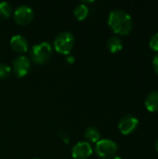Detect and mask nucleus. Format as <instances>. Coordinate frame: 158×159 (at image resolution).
Returning <instances> with one entry per match:
<instances>
[{
    "mask_svg": "<svg viewBox=\"0 0 158 159\" xmlns=\"http://www.w3.org/2000/svg\"><path fill=\"white\" fill-rule=\"evenodd\" d=\"M108 25L116 34L127 35L133 29V20L127 11L116 8L110 12Z\"/></svg>",
    "mask_w": 158,
    "mask_h": 159,
    "instance_id": "nucleus-1",
    "label": "nucleus"
},
{
    "mask_svg": "<svg viewBox=\"0 0 158 159\" xmlns=\"http://www.w3.org/2000/svg\"><path fill=\"white\" fill-rule=\"evenodd\" d=\"M74 35L71 32L64 31L56 35L53 46L58 53L62 55H69L74 47Z\"/></svg>",
    "mask_w": 158,
    "mask_h": 159,
    "instance_id": "nucleus-2",
    "label": "nucleus"
},
{
    "mask_svg": "<svg viewBox=\"0 0 158 159\" xmlns=\"http://www.w3.org/2000/svg\"><path fill=\"white\" fill-rule=\"evenodd\" d=\"M52 55V46L48 42H41L33 46L31 59L36 64H44L48 61Z\"/></svg>",
    "mask_w": 158,
    "mask_h": 159,
    "instance_id": "nucleus-3",
    "label": "nucleus"
},
{
    "mask_svg": "<svg viewBox=\"0 0 158 159\" xmlns=\"http://www.w3.org/2000/svg\"><path fill=\"white\" fill-rule=\"evenodd\" d=\"M118 151L117 144L110 139H101L96 143L95 153L102 159H110L115 157Z\"/></svg>",
    "mask_w": 158,
    "mask_h": 159,
    "instance_id": "nucleus-4",
    "label": "nucleus"
},
{
    "mask_svg": "<svg viewBox=\"0 0 158 159\" xmlns=\"http://www.w3.org/2000/svg\"><path fill=\"white\" fill-rule=\"evenodd\" d=\"M34 16V12L30 6L20 5L16 7L13 12V17L15 21L20 25H27L29 24Z\"/></svg>",
    "mask_w": 158,
    "mask_h": 159,
    "instance_id": "nucleus-5",
    "label": "nucleus"
},
{
    "mask_svg": "<svg viewBox=\"0 0 158 159\" xmlns=\"http://www.w3.org/2000/svg\"><path fill=\"white\" fill-rule=\"evenodd\" d=\"M31 69V61L28 57L24 55L18 56L12 62L11 70L18 77H23L28 75Z\"/></svg>",
    "mask_w": 158,
    "mask_h": 159,
    "instance_id": "nucleus-6",
    "label": "nucleus"
},
{
    "mask_svg": "<svg viewBox=\"0 0 158 159\" xmlns=\"http://www.w3.org/2000/svg\"><path fill=\"white\" fill-rule=\"evenodd\" d=\"M139 120L137 117L127 115L120 118L118 122V129L123 135H129L132 133L138 127Z\"/></svg>",
    "mask_w": 158,
    "mask_h": 159,
    "instance_id": "nucleus-7",
    "label": "nucleus"
},
{
    "mask_svg": "<svg viewBox=\"0 0 158 159\" xmlns=\"http://www.w3.org/2000/svg\"><path fill=\"white\" fill-rule=\"evenodd\" d=\"M93 154V148L88 142H79L72 149V157L74 159H88Z\"/></svg>",
    "mask_w": 158,
    "mask_h": 159,
    "instance_id": "nucleus-8",
    "label": "nucleus"
},
{
    "mask_svg": "<svg viewBox=\"0 0 158 159\" xmlns=\"http://www.w3.org/2000/svg\"><path fill=\"white\" fill-rule=\"evenodd\" d=\"M11 48L17 53H24L28 50L29 45L27 39L21 34H15L9 41Z\"/></svg>",
    "mask_w": 158,
    "mask_h": 159,
    "instance_id": "nucleus-9",
    "label": "nucleus"
},
{
    "mask_svg": "<svg viewBox=\"0 0 158 159\" xmlns=\"http://www.w3.org/2000/svg\"><path fill=\"white\" fill-rule=\"evenodd\" d=\"M144 104L149 112H158V90H153L147 95Z\"/></svg>",
    "mask_w": 158,
    "mask_h": 159,
    "instance_id": "nucleus-10",
    "label": "nucleus"
},
{
    "mask_svg": "<svg viewBox=\"0 0 158 159\" xmlns=\"http://www.w3.org/2000/svg\"><path fill=\"white\" fill-rule=\"evenodd\" d=\"M107 48L111 53H117L123 48V42L117 35H113L107 40Z\"/></svg>",
    "mask_w": 158,
    "mask_h": 159,
    "instance_id": "nucleus-11",
    "label": "nucleus"
},
{
    "mask_svg": "<svg viewBox=\"0 0 158 159\" xmlns=\"http://www.w3.org/2000/svg\"><path fill=\"white\" fill-rule=\"evenodd\" d=\"M84 136L85 139L87 140L88 143H96L97 142H99L101 140V133L100 130L95 128V127H88L85 129L84 132Z\"/></svg>",
    "mask_w": 158,
    "mask_h": 159,
    "instance_id": "nucleus-12",
    "label": "nucleus"
},
{
    "mask_svg": "<svg viewBox=\"0 0 158 159\" xmlns=\"http://www.w3.org/2000/svg\"><path fill=\"white\" fill-rule=\"evenodd\" d=\"M88 13H89V8L84 3H81V4L77 5L75 7V8L74 9V15L75 19L78 20H85L88 17Z\"/></svg>",
    "mask_w": 158,
    "mask_h": 159,
    "instance_id": "nucleus-13",
    "label": "nucleus"
},
{
    "mask_svg": "<svg viewBox=\"0 0 158 159\" xmlns=\"http://www.w3.org/2000/svg\"><path fill=\"white\" fill-rule=\"evenodd\" d=\"M12 14V7L8 2H0V20L8 19Z\"/></svg>",
    "mask_w": 158,
    "mask_h": 159,
    "instance_id": "nucleus-14",
    "label": "nucleus"
},
{
    "mask_svg": "<svg viewBox=\"0 0 158 159\" xmlns=\"http://www.w3.org/2000/svg\"><path fill=\"white\" fill-rule=\"evenodd\" d=\"M11 67L4 62H0V79H5L9 76L11 73Z\"/></svg>",
    "mask_w": 158,
    "mask_h": 159,
    "instance_id": "nucleus-15",
    "label": "nucleus"
},
{
    "mask_svg": "<svg viewBox=\"0 0 158 159\" xmlns=\"http://www.w3.org/2000/svg\"><path fill=\"white\" fill-rule=\"evenodd\" d=\"M149 46L150 48L154 50V51H156L158 52V32L154 34L151 38H150V41H149Z\"/></svg>",
    "mask_w": 158,
    "mask_h": 159,
    "instance_id": "nucleus-16",
    "label": "nucleus"
},
{
    "mask_svg": "<svg viewBox=\"0 0 158 159\" xmlns=\"http://www.w3.org/2000/svg\"><path fill=\"white\" fill-rule=\"evenodd\" d=\"M153 66H154V70L156 73V75H158V52H156V54L154 56L153 59Z\"/></svg>",
    "mask_w": 158,
    "mask_h": 159,
    "instance_id": "nucleus-17",
    "label": "nucleus"
},
{
    "mask_svg": "<svg viewBox=\"0 0 158 159\" xmlns=\"http://www.w3.org/2000/svg\"><path fill=\"white\" fill-rule=\"evenodd\" d=\"M66 56H67V57H66L65 60H66V61H67L68 63H73V62L74 61V56H72V55H70V54H69V55H66Z\"/></svg>",
    "mask_w": 158,
    "mask_h": 159,
    "instance_id": "nucleus-18",
    "label": "nucleus"
},
{
    "mask_svg": "<svg viewBox=\"0 0 158 159\" xmlns=\"http://www.w3.org/2000/svg\"><path fill=\"white\" fill-rule=\"evenodd\" d=\"M155 148H156V152H157V153H158V139H157V140H156V143H155Z\"/></svg>",
    "mask_w": 158,
    "mask_h": 159,
    "instance_id": "nucleus-19",
    "label": "nucleus"
},
{
    "mask_svg": "<svg viewBox=\"0 0 158 159\" xmlns=\"http://www.w3.org/2000/svg\"><path fill=\"white\" fill-rule=\"evenodd\" d=\"M112 159H122V157H117V156H115V157H114Z\"/></svg>",
    "mask_w": 158,
    "mask_h": 159,
    "instance_id": "nucleus-20",
    "label": "nucleus"
},
{
    "mask_svg": "<svg viewBox=\"0 0 158 159\" xmlns=\"http://www.w3.org/2000/svg\"><path fill=\"white\" fill-rule=\"evenodd\" d=\"M33 159H39V158H33Z\"/></svg>",
    "mask_w": 158,
    "mask_h": 159,
    "instance_id": "nucleus-21",
    "label": "nucleus"
}]
</instances>
